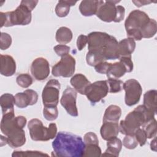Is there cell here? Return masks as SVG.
<instances>
[{
    "label": "cell",
    "mask_w": 157,
    "mask_h": 157,
    "mask_svg": "<svg viewBox=\"0 0 157 157\" xmlns=\"http://www.w3.org/2000/svg\"><path fill=\"white\" fill-rule=\"evenodd\" d=\"M88 49L104 61L118 59V44L116 38L106 33L94 31L88 36Z\"/></svg>",
    "instance_id": "obj_1"
},
{
    "label": "cell",
    "mask_w": 157,
    "mask_h": 157,
    "mask_svg": "<svg viewBox=\"0 0 157 157\" xmlns=\"http://www.w3.org/2000/svg\"><path fill=\"white\" fill-rule=\"evenodd\" d=\"M52 147L56 156L82 157L83 156L85 144L80 136L60 131L53 141Z\"/></svg>",
    "instance_id": "obj_2"
},
{
    "label": "cell",
    "mask_w": 157,
    "mask_h": 157,
    "mask_svg": "<svg viewBox=\"0 0 157 157\" xmlns=\"http://www.w3.org/2000/svg\"><path fill=\"white\" fill-rule=\"evenodd\" d=\"M156 113L147 109L143 105H139L130 112L124 120H121L120 132L124 135L134 136L136 131L155 118Z\"/></svg>",
    "instance_id": "obj_3"
},
{
    "label": "cell",
    "mask_w": 157,
    "mask_h": 157,
    "mask_svg": "<svg viewBox=\"0 0 157 157\" xmlns=\"http://www.w3.org/2000/svg\"><path fill=\"white\" fill-rule=\"evenodd\" d=\"M1 131L7 137V144L11 148H18L26 142L25 132L17 125L14 112L2 115Z\"/></svg>",
    "instance_id": "obj_4"
},
{
    "label": "cell",
    "mask_w": 157,
    "mask_h": 157,
    "mask_svg": "<svg viewBox=\"0 0 157 157\" xmlns=\"http://www.w3.org/2000/svg\"><path fill=\"white\" fill-rule=\"evenodd\" d=\"M148 15L140 10H134L130 12L124 22V27L128 37L134 40L142 39V33L150 21Z\"/></svg>",
    "instance_id": "obj_5"
},
{
    "label": "cell",
    "mask_w": 157,
    "mask_h": 157,
    "mask_svg": "<svg viewBox=\"0 0 157 157\" xmlns=\"http://www.w3.org/2000/svg\"><path fill=\"white\" fill-rule=\"evenodd\" d=\"M31 10L28 9L23 2L13 11L0 12L1 28L9 27L14 25H29L32 19Z\"/></svg>",
    "instance_id": "obj_6"
},
{
    "label": "cell",
    "mask_w": 157,
    "mask_h": 157,
    "mask_svg": "<svg viewBox=\"0 0 157 157\" xmlns=\"http://www.w3.org/2000/svg\"><path fill=\"white\" fill-rule=\"evenodd\" d=\"M28 128L30 137L34 141H48L54 139L57 134V126L55 123H50L47 128L43 125L42 121L37 118L31 119L28 122Z\"/></svg>",
    "instance_id": "obj_7"
},
{
    "label": "cell",
    "mask_w": 157,
    "mask_h": 157,
    "mask_svg": "<svg viewBox=\"0 0 157 157\" xmlns=\"http://www.w3.org/2000/svg\"><path fill=\"white\" fill-rule=\"evenodd\" d=\"M75 59L72 56L69 54L66 55L52 67V75L56 77H70L75 72Z\"/></svg>",
    "instance_id": "obj_8"
},
{
    "label": "cell",
    "mask_w": 157,
    "mask_h": 157,
    "mask_svg": "<svg viewBox=\"0 0 157 157\" xmlns=\"http://www.w3.org/2000/svg\"><path fill=\"white\" fill-rule=\"evenodd\" d=\"M60 87V83L56 79H51L47 82L42 93L44 106H57L59 102Z\"/></svg>",
    "instance_id": "obj_9"
},
{
    "label": "cell",
    "mask_w": 157,
    "mask_h": 157,
    "mask_svg": "<svg viewBox=\"0 0 157 157\" xmlns=\"http://www.w3.org/2000/svg\"><path fill=\"white\" fill-rule=\"evenodd\" d=\"M123 89L125 91L124 102L126 105L132 106L139 102L142 88L137 80L131 78L126 80L123 83Z\"/></svg>",
    "instance_id": "obj_10"
},
{
    "label": "cell",
    "mask_w": 157,
    "mask_h": 157,
    "mask_svg": "<svg viewBox=\"0 0 157 157\" xmlns=\"http://www.w3.org/2000/svg\"><path fill=\"white\" fill-rule=\"evenodd\" d=\"M108 92L109 86L107 80H99L88 86L85 95L91 103L94 104L105 98Z\"/></svg>",
    "instance_id": "obj_11"
},
{
    "label": "cell",
    "mask_w": 157,
    "mask_h": 157,
    "mask_svg": "<svg viewBox=\"0 0 157 157\" xmlns=\"http://www.w3.org/2000/svg\"><path fill=\"white\" fill-rule=\"evenodd\" d=\"M77 91L72 88L67 86L63 91L60 103L67 113L72 117H77L78 110L76 105Z\"/></svg>",
    "instance_id": "obj_12"
},
{
    "label": "cell",
    "mask_w": 157,
    "mask_h": 157,
    "mask_svg": "<svg viewBox=\"0 0 157 157\" xmlns=\"http://www.w3.org/2000/svg\"><path fill=\"white\" fill-rule=\"evenodd\" d=\"M31 73L36 80L43 81L45 80L50 74L48 61L43 57L36 58L31 64Z\"/></svg>",
    "instance_id": "obj_13"
},
{
    "label": "cell",
    "mask_w": 157,
    "mask_h": 157,
    "mask_svg": "<svg viewBox=\"0 0 157 157\" xmlns=\"http://www.w3.org/2000/svg\"><path fill=\"white\" fill-rule=\"evenodd\" d=\"M120 1H106L102 4L97 13L96 16L102 21L110 23L113 21L116 16V4Z\"/></svg>",
    "instance_id": "obj_14"
},
{
    "label": "cell",
    "mask_w": 157,
    "mask_h": 157,
    "mask_svg": "<svg viewBox=\"0 0 157 157\" xmlns=\"http://www.w3.org/2000/svg\"><path fill=\"white\" fill-rule=\"evenodd\" d=\"M15 104L20 109L26 108L28 105H33L37 103L38 94L31 89H28L23 92L17 93L15 96Z\"/></svg>",
    "instance_id": "obj_15"
},
{
    "label": "cell",
    "mask_w": 157,
    "mask_h": 157,
    "mask_svg": "<svg viewBox=\"0 0 157 157\" xmlns=\"http://www.w3.org/2000/svg\"><path fill=\"white\" fill-rule=\"evenodd\" d=\"M104 2V1H82L79 5V10L82 15L85 17H91L96 14L99 7L103 4Z\"/></svg>",
    "instance_id": "obj_16"
},
{
    "label": "cell",
    "mask_w": 157,
    "mask_h": 157,
    "mask_svg": "<svg viewBox=\"0 0 157 157\" xmlns=\"http://www.w3.org/2000/svg\"><path fill=\"white\" fill-rule=\"evenodd\" d=\"M16 71V63L13 58L9 55H1V74L10 77Z\"/></svg>",
    "instance_id": "obj_17"
},
{
    "label": "cell",
    "mask_w": 157,
    "mask_h": 157,
    "mask_svg": "<svg viewBox=\"0 0 157 157\" xmlns=\"http://www.w3.org/2000/svg\"><path fill=\"white\" fill-rule=\"evenodd\" d=\"M120 132L118 123L105 121L103 122L100 129V134L102 138L105 140H109L117 137Z\"/></svg>",
    "instance_id": "obj_18"
},
{
    "label": "cell",
    "mask_w": 157,
    "mask_h": 157,
    "mask_svg": "<svg viewBox=\"0 0 157 157\" xmlns=\"http://www.w3.org/2000/svg\"><path fill=\"white\" fill-rule=\"evenodd\" d=\"M135 48L136 42L133 39L128 37L120 40L118 44V58L121 57H131Z\"/></svg>",
    "instance_id": "obj_19"
},
{
    "label": "cell",
    "mask_w": 157,
    "mask_h": 157,
    "mask_svg": "<svg viewBox=\"0 0 157 157\" xmlns=\"http://www.w3.org/2000/svg\"><path fill=\"white\" fill-rule=\"evenodd\" d=\"M70 83L78 93L85 95L88 86L91 83L82 74H76L70 80Z\"/></svg>",
    "instance_id": "obj_20"
},
{
    "label": "cell",
    "mask_w": 157,
    "mask_h": 157,
    "mask_svg": "<svg viewBox=\"0 0 157 157\" xmlns=\"http://www.w3.org/2000/svg\"><path fill=\"white\" fill-rule=\"evenodd\" d=\"M107 149L102 153V156H118L122 148V142L118 137H113L107 142Z\"/></svg>",
    "instance_id": "obj_21"
},
{
    "label": "cell",
    "mask_w": 157,
    "mask_h": 157,
    "mask_svg": "<svg viewBox=\"0 0 157 157\" xmlns=\"http://www.w3.org/2000/svg\"><path fill=\"white\" fill-rule=\"evenodd\" d=\"M121 115V109L117 105H110L105 109L103 116V122L110 121L118 123Z\"/></svg>",
    "instance_id": "obj_22"
},
{
    "label": "cell",
    "mask_w": 157,
    "mask_h": 157,
    "mask_svg": "<svg viewBox=\"0 0 157 157\" xmlns=\"http://www.w3.org/2000/svg\"><path fill=\"white\" fill-rule=\"evenodd\" d=\"M156 90L147 91L144 95L143 105L150 112L156 113Z\"/></svg>",
    "instance_id": "obj_23"
},
{
    "label": "cell",
    "mask_w": 157,
    "mask_h": 157,
    "mask_svg": "<svg viewBox=\"0 0 157 157\" xmlns=\"http://www.w3.org/2000/svg\"><path fill=\"white\" fill-rule=\"evenodd\" d=\"M0 105L2 115L10 112H14V96L10 93L3 94L0 98Z\"/></svg>",
    "instance_id": "obj_24"
},
{
    "label": "cell",
    "mask_w": 157,
    "mask_h": 157,
    "mask_svg": "<svg viewBox=\"0 0 157 157\" xmlns=\"http://www.w3.org/2000/svg\"><path fill=\"white\" fill-rule=\"evenodd\" d=\"M126 72V69L121 62H116L112 63L106 75L108 78L118 79L123 77Z\"/></svg>",
    "instance_id": "obj_25"
},
{
    "label": "cell",
    "mask_w": 157,
    "mask_h": 157,
    "mask_svg": "<svg viewBox=\"0 0 157 157\" xmlns=\"http://www.w3.org/2000/svg\"><path fill=\"white\" fill-rule=\"evenodd\" d=\"M55 39L59 44L65 45L72 40V32L69 28L61 26L56 31Z\"/></svg>",
    "instance_id": "obj_26"
},
{
    "label": "cell",
    "mask_w": 157,
    "mask_h": 157,
    "mask_svg": "<svg viewBox=\"0 0 157 157\" xmlns=\"http://www.w3.org/2000/svg\"><path fill=\"white\" fill-rule=\"evenodd\" d=\"M77 1H59L55 7V13L59 17H66L70 10L71 6H74Z\"/></svg>",
    "instance_id": "obj_27"
},
{
    "label": "cell",
    "mask_w": 157,
    "mask_h": 157,
    "mask_svg": "<svg viewBox=\"0 0 157 157\" xmlns=\"http://www.w3.org/2000/svg\"><path fill=\"white\" fill-rule=\"evenodd\" d=\"M157 31V23L154 19H150V22L147 25L144 30L142 33V38H151L153 37Z\"/></svg>",
    "instance_id": "obj_28"
},
{
    "label": "cell",
    "mask_w": 157,
    "mask_h": 157,
    "mask_svg": "<svg viewBox=\"0 0 157 157\" xmlns=\"http://www.w3.org/2000/svg\"><path fill=\"white\" fill-rule=\"evenodd\" d=\"M107 82L109 86V92L117 93L123 90V82L122 80L115 78H108Z\"/></svg>",
    "instance_id": "obj_29"
},
{
    "label": "cell",
    "mask_w": 157,
    "mask_h": 157,
    "mask_svg": "<svg viewBox=\"0 0 157 157\" xmlns=\"http://www.w3.org/2000/svg\"><path fill=\"white\" fill-rule=\"evenodd\" d=\"M48 156V155L40 151L26 150V151H13L12 156L13 157H26V156Z\"/></svg>",
    "instance_id": "obj_30"
},
{
    "label": "cell",
    "mask_w": 157,
    "mask_h": 157,
    "mask_svg": "<svg viewBox=\"0 0 157 157\" xmlns=\"http://www.w3.org/2000/svg\"><path fill=\"white\" fill-rule=\"evenodd\" d=\"M43 115L48 121L55 120L58 116V110L55 106H44L43 109Z\"/></svg>",
    "instance_id": "obj_31"
},
{
    "label": "cell",
    "mask_w": 157,
    "mask_h": 157,
    "mask_svg": "<svg viewBox=\"0 0 157 157\" xmlns=\"http://www.w3.org/2000/svg\"><path fill=\"white\" fill-rule=\"evenodd\" d=\"M33 82V78L28 74H21L16 78V82L17 85L24 88H28L31 86Z\"/></svg>",
    "instance_id": "obj_32"
},
{
    "label": "cell",
    "mask_w": 157,
    "mask_h": 157,
    "mask_svg": "<svg viewBox=\"0 0 157 157\" xmlns=\"http://www.w3.org/2000/svg\"><path fill=\"white\" fill-rule=\"evenodd\" d=\"M101 149L99 144L85 145L83 156H100Z\"/></svg>",
    "instance_id": "obj_33"
},
{
    "label": "cell",
    "mask_w": 157,
    "mask_h": 157,
    "mask_svg": "<svg viewBox=\"0 0 157 157\" xmlns=\"http://www.w3.org/2000/svg\"><path fill=\"white\" fill-rule=\"evenodd\" d=\"M142 128L144 129L148 139L155 137L156 134V120L155 118L145 124Z\"/></svg>",
    "instance_id": "obj_34"
},
{
    "label": "cell",
    "mask_w": 157,
    "mask_h": 157,
    "mask_svg": "<svg viewBox=\"0 0 157 157\" xmlns=\"http://www.w3.org/2000/svg\"><path fill=\"white\" fill-rule=\"evenodd\" d=\"M122 145H123L126 148L132 150L137 147L138 142H137L134 136L125 135L122 142Z\"/></svg>",
    "instance_id": "obj_35"
},
{
    "label": "cell",
    "mask_w": 157,
    "mask_h": 157,
    "mask_svg": "<svg viewBox=\"0 0 157 157\" xmlns=\"http://www.w3.org/2000/svg\"><path fill=\"white\" fill-rule=\"evenodd\" d=\"M12 37L6 33L2 32L0 38V48L2 50H4L10 47L12 44Z\"/></svg>",
    "instance_id": "obj_36"
},
{
    "label": "cell",
    "mask_w": 157,
    "mask_h": 157,
    "mask_svg": "<svg viewBox=\"0 0 157 157\" xmlns=\"http://www.w3.org/2000/svg\"><path fill=\"white\" fill-rule=\"evenodd\" d=\"M86 61L87 64L90 66H95L96 64H99L101 62L104 61L101 57H99L98 55L90 52H88L86 56Z\"/></svg>",
    "instance_id": "obj_37"
},
{
    "label": "cell",
    "mask_w": 157,
    "mask_h": 157,
    "mask_svg": "<svg viewBox=\"0 0 157 157\" xmlns=\"http://www.w3.org/2000/svg\"><path fill=\"white\" fill-rule=\"evenodd\" d=\"M134 136L137 142H138V144L140 145V147H142L145 144V143L147 142V137L146 133L143 128H140L137 129L136 131Z\"/></svg>",
    "instance_id": "obj_38"
},
{
    "label": "cell",
    "mask_w": 157,
    "mask_h": 157,
    "mask_svg": "<svg viewBox=\"0 0 157 157\" xmlns=\"http://www.w3.org/2000/svg\"><path fill=\"white\" fill-rule=\"evenodd\" d=\"M83 141L85 145L99 144V140L97 135L93 132L86 133L83 137Z\"/></svg>",
    "instance_id": "obj_39"
},
{
    "label": "cell",
    "mask_w": 157,
    "mask_h": 157,
    "mask_svg": "<svg viewBox=\"0 0 157 157\" xmlns=\"http://www.w3.org/2000/svg\"><path fill=\"white\" fill-rule=\"evenodd\" d=\"M53 50L58 56L62 57L66 55L69 54L70 52V47L66 45L59 44L55 46Z\"/></svg>",
    "instance_id": "obj_40"
},
{
    "label": "cell",
    "mask_w": 157,
    "mask_h": 157,
    "mask_svg": "<svg viewBox=\"0 0 157 157\" xmlns=\"http://www.w3.org/2000/svg\"><path fill=\"white\" fill-rule=\"evenodd\" d=\"M112 63H107L106 61H102L99 63V64H96L94 66L95 71L99 74H106L108 70L109 69L110 65Z\"/></svg>",
    "instance_id": "obj_41"
},
{
    "label": "cell",
    "mask_w": 157,
    "mask_h": 157,
    "mask_svg": "<svg viewBox=\"0 0 157 157\" xmlns=\"http://www.w3.org/2000/svg\"><path fill=\"white\" fill-rule=\"evenodd\" d=\"M119 59V61L121 62L126 69L127 72H131L133 70L134 65L131 57H121Z\"/></svg>",
    "instance_id": "obj_42"
},
{
    "label": "cell",
    "mask_w": 157,
    "mask_h": 157,
    "mask_svg": "<svg viewBox=\"0 0 157 157\" xmlns=\"http://www.w3.org/2000/svg\"><path fill=\"white\" fill-rule=\"evenodd\" d=\"M125 15V9L122 6H117L116 7V16L114 20V22L120 23L124 18Z\"/></svg>",
    "instance_id": "obj_43"
},
{
    "label": "cell",
    "mask_w": 157,
    "mask_h": 157,
    "mask_svg": "<svg viewBox=\"0 0 157 157\" xmlns=\"http://www.w3.org/2000/svg\"><path fill=\"white\" fill-rule=\"evenodd\" d=\"M88 44V36L80 34L77 39V47L79 51H81Z\"/></svg>",
    "instance_id": "obj_44"
},
{
    "label": "cell",
    "mask_w": 157,
    "mask_h": 157,
    "mask_svg": "<svg viewBox=\"0 0 157 157\" xmlns=\"http://www.w3.org/2000/svg\"><path fill=\"white\" fill-rule=\"evenodd\" d=\"M21 2H23L31 11H33V10L36 7V5L38 3V1H26V0H23Z\"/></svg>",
    "instance_id": "obj_45"
},
{
    "label": "cell",
    "mask_w": 157,
    "mask_h": 157,
    "mask_svg": "<svg viewBox=\"0 0 157 157\" xmlns=\"http://www.w3.org/2000/svg\"><path fill=\"white\" fill-rule=\"evenodd\" d=\"M132 2L137 6V7H141L142 6H145L151 2V1H132Z\"/></svg>",
    "instance_id": "obj_46"
},
{
    "label": "cell",
    "mask_w": 157,
    "mask_h": 157,
    "mask_svg": "<svg viewBox=\"0 0 157 157\" xmlns=\"http://www.w3.org/2000/svg\"><path fill=\"white\" fill-rule=\"evenodd\" d=\"M156 136L154 137V139L151 141L150 143V148L151 150L156 151Z\"/></svg>",
    "instance_id": "obj_47"
},
{
    "label": "cell",
    "mask_w": 157,
    "mask_h": 157,
    "mask_svg": "<svg viewBox=\"0 0 157 157\" xmlns=\"http://www.w3.org/2000/svg\"><path fill=\"white\" fill-rule=\"evenodd\" d=\"M6 144H7V137H4L2 135H1V146L2 147Z\"/></svg>",
    "instance_id": "obj_48"
}]
</instances>
